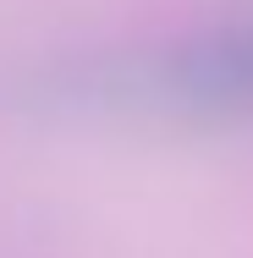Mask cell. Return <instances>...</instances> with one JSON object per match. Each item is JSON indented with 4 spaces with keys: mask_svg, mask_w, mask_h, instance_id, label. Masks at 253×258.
<instances>
[{
    "mask_svg": "<svg viewBox=\"0 0 253 258\" xmlns=\"http://www.w3.org/2000/svg\"><path fill=\"white\" fill-rule=\"evenodd\" d=\"M143 94L171 115L237 121L253 115V6L220 11L143 60Z\"/></svg>",
    "mask_w": 253,
    "mask_h": 258,
    "instance_id": "cell-1",
    "label": "cell"
}]
</instances>
